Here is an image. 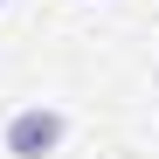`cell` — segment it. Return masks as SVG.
Returning <instances> with one entry per match:
<instances>
[{"instance_id":"6da1fadb","label":"cell","mask_w":159,"mask_h":159,"mask_svg":"<svg viewBox=\"0 0 159 159\" xmlns=\"http://www.w3.org/2000/svg\"><path fill=\"white\" fill-rule=\"evenodd\" d=\"M62 139H69V118L56 104H21L7 118V131H0L7 159H48V152H62Z\"/></svg>"},{"instance_id":"7a4b0ae2","label":"cell","mask_w":159,"mask_h":159,"mask_svg":"<svg viewBox=\"0 0 159 159\" xmlns=\"http://www.w3.org/2000/svg\"><path fill=\"white\" fill-rule=\"evenodd\" d=\"M0 7H7V0H0Z\"/></svg>"}]
</instances>
